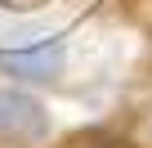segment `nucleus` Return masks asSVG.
Listing matches in <instances>:
<instances>
[{
  "mask_svg": "<svg viewBox=\"0 0 152 148\" xmlns=\"http://www.w3.org/2000/svg\"><path fill=\"white\" fill-rule=\"evenodd\" d=\"M49 139V112L36 94L0 85V144L5 148H36Z\"/></svg>",
  "mask_w": 152,
  "mask_h": 148,
  "instance_id": "obj_1",
  "label": "nucleus"
},
{
  "mask_svg": "<svg viewBox=\"0 0 152 148\" xmlns=\"http://www.w3.org/2000/svg\"><path fill=\"white\" fill-rule=\"evenodd\" d=\"M67 63V49L63 40H40V45H27V49H5L0 54V67L14 72L23 81H54Z\"/></svg>",
  "mask_w": 152,
  "mask_h": 148,
  "instance_id": "obj_2",
  "label": "nucleus"
},
{
  "mask_svg": "<svg viewBox=\"0 0 152 148\" xmlns=\"http://www.w3.org/2000/svg\"><path fill=\"white\" fill-rule=\"evenodd\" d=\"M0 5H23V0H0Z\"/></svg>",
  "mask_w": 152,
  "mask_h": 148,
  "instance_id": "obj_3",
  "label": "nucleus"
}]
</instances>
